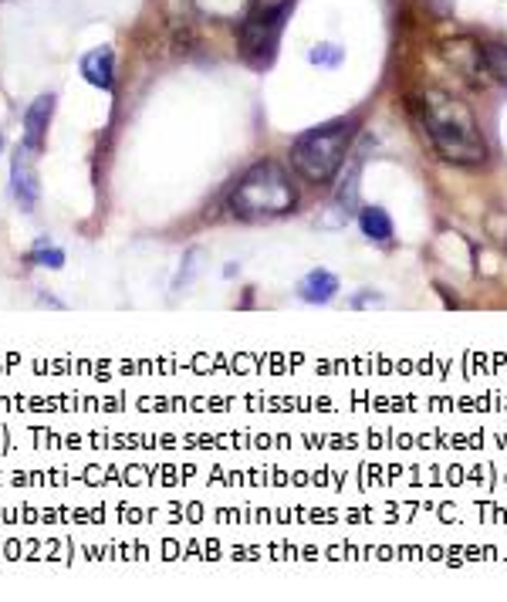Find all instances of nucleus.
<instances>
[{"instance_id":"f257e3e1","label":"nucleus","mask_w":507,"mask_h":602,"mask_svg":"<svg viewBox=\"0 0 507 602\" xmlns=\"http://www.w3.org/2000/svg\"><path fill=\"white\" fill-rule=\"evenodd\" d=\"M409 112H413L416 126L423 129V136L430 139V146L437 149L440 159L457 166L487 163L491 149H487V139L480 136L470 105L453 99L447 92H423L420 99L409 102Z\"/></svg>"},{"instance_id":"f03ea898","label":"nucleus","mask_w":507,"mask_h":602,"mask_svg":"<svg viewBox=\"0 0 507 602\" xmlns=\"http://www.w3.org/2000/svg\"><path fill=\"white\" fill-rule=\"evenodd\" d=\"M298 203V187L291 173L274 159H257V163L237 180L230 190V210L240 220H271L291 214Z\"/></svg>"},{"instance_id":"7ed1b4c3","label":"nucleus","mask_w":507,"mask_h":602,"mask_svg":"<svg viewBox=\"0 0 507 602\" xmlns=\"http://www.w3.org/2000/svg\"><path fill=\"white\" fill-rule=\"evenodd\" d=\"M355 132H359V119H335L328 126L301 132L295 143H291V166L308 183H328L342 170Z\"/></svg>"},{"instance_id":"20e7f679","label":"nucleus","mask_w":507,"mask_h":602,"mask_svg":"<svg viewBox=\"0 0 507 602\" xmlns=\"http://www.w3.org/2000/svg\"><path fill=\"white\" fill-rule=\"evenodd\" d=\"M281 24L284 17H268L251 11L240 24V51H244L247 61L254 65H271L274 51H278V38H281Z\"/></svg>"},{"instance_id":"39448f33","label":"nucleus","mask_w":507,"mask_h":602,"mask_svg":"<svg viewBox=\"0 0 507 602\" xmlns=\"http://www.w3.org/2000/svg\"><path fill=\"white\" fill-rule=\"evenodd\" d=\"M31 153H34V149L17 146L14 149V159H11V193H14V200L21 203L24 210H34V203H38V193H41Z\"/></svg>"},{"instance_id":"423d86ee","label":"nucleus","mask_w":507,"mask_h":602,"mask_svg":"<svg viewBox=\"0 0 507 602\" xmlns=\"http://www.w3.org/2000/svg\"><path fill=\"white\" fill-rule=\"evenodd\" d=\"M55 95H38L31 105H28V112H24V146L28 149H38L44 146V139H48V126H51V119H55Z\"/></svg>"},{"instance_id":"0eeeda50","label":"nucleus","mask_w":507,"mask_h":602,"mask_svg":"<svg viewBox=\"0 0 507 602\" xmlns=\"http://www.w3.org/2000/svg\"><path fill=\"white\" fill-rule=\"evenodd\" d=\"M443 58L457 68L460 75L474 78L484 72V44H477L474 38H453L443 41Z\"/></svg>"},{"instance_id":"6e6552de","label":"nucleus","mask_w":507,"mask_h":602,"mask_svg":"<svg viewBox=\"0 0 507 602\" xmlns=\"http://www.w3.org/2000/svg\"><path fill=\"white\" fill-rule=\"evenodd\" d=\"M335 295H338V278L332 271H325V268L308 271L305 278H301V285H298V298L308 301V305H328Z\"/></svg>"},{"instance_id":"1a4fd4ad","label":"nucleus","mask_w":507,"mask_h":602,"mask_svg":"<svg viewBox=\"0 0 507 602\" xmlns=\"http://www.w3.org/2000/svg\"><path fill=\"white\" fill-rule=\"evenodd\" d=\"M82 75H85L88 85L112 88V78H115V55H112V48L88 51V55L82 58Z\"/></svg>"},{"instance_id":"9d476101","label":"nucleus","mask_w":507,"mask_h":602,"mask_svg":"<svg viewBox=\"0 0 507 602\" xmlns=\"http://www.w3.org/2000/svg\"><path fill=\"white\" fill-rule=\"evenodd\" d=\"M359 227L369 241H379V244L393 241V220H389V214L382 207H362L359 210Z\"/></svg>"},{"instance_id":"9b49d317","label":"nucleus","mask_w":507,"mask_h":602,"mask_svg":"<svg viewBox=\"0 0 507 602\" xmlns=\"http://www.w3.org/2000/svg\"><path fill=\"white\" fill-rule=\"evenodd\" d=\"M484 72L507 88V44H484Z\"/></svg>"},{"instance_id":"f8f14e48","label":"nucleus","mask_w":507,"mask_h":602,"mask_svg":"<svg viewBox=\"0 0 507 602\" xmlns=\"http://www.w3.org/2000/svg\"><path fill=\"white\" fill-rule=\"evenodd\" d=\"M31 264H44V268H65V251H58V247L48 244V237H41L38 247L28 254Z\"/></svg>"},{"instance_id":"ddd939ff","label":"nucleus","mask_w":507,"mask_h":602,"mask_svg":"<svg viewBox=\"0 0 507 602\" xmlns=\"http://www.w3.org/2000/svg\"><path fill=\"white\" fill-rule=\"evenodd\" d=\"M311 65H318V68H338L345 61V51L338 48V44H328V41H322V44H315L311 48Z\"/></svg>"},{"instance_id":"4468645a","label":"nucleus","mask_w":507,"mask_h":602,"mask_svg":"<svg viewBox=\"0 0 507 602\" xmlns=\"http://www.w3.org/2000/svg\"><path fill=\"white\" fill-rule=\"evenodd\" d=\"M291 4H295V0H254V11L268 17H288Z\"/></svg>"},{"instance_id":"2eb2a0df","label":"nucleus","mask_w":507,"mask_h":602,"mask_svg":"<svg viewBox=\"0 0 507 602\" xmlns=\"http://www.w3.org/2000/svg\"><path fill=\"white\" fill-rule=\"evenodd\" d=\"M0 146H4V139H0Z\"/></svg>"}]
</instances>
